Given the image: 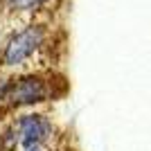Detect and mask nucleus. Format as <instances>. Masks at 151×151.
Instances as JSON below:
<instances>
[{"label":"nucleus","mask_w":151,"mask_h":151,"mask_svg":"<svg viewBox=\"0 0 151 151\" xmlns=\"http://www.w3.org/2000/svg\"><path fill=\"white\" fill-rule=\"evenodd\" d=\"M47 90H45V83L41 79H34V77H27V79H20L14 86H9V93H7V99L16 104V106H25V104H36V101H43Z\"/></svg>","instance_id":"obj_2"},{"label":"nucleus","mask_w":151,"mask_h":151,"mask_svg":"<svg viewBox=\"0 0 151 151\" xmlns=\"http://www.w3.org/2000/svg\"><path fill=\"white\" fill-rule=\"evenodd\" d=\"M52 133V124L45 120L43 115H27L18 122V135L20 142L32 149V147H38L43 140H47V135Z\"/></svg>","instance_id":"obj_3"},{"label":"nucleus","mask_w":151,"mask_h":151,"mask_svg":"<svg viewBox=\"0 0 151 151\" xmlns=\"http://www.w3.org/2000/svg\"><path fill=\"white\" fill-rule=\"evenodd\" d=\"M27 151H38V147H32V149H27Z\"/></svg>","instance_id":"obj_5"},{"label":"nucleus","mask_w":151,"mask_h":151,"mask_svg":"<svg viewBox=\"0 0 151 151\" xmlns=\"http://www.w3.org/2000/svg\"><path fill=\"white\" fill-rule=\"evenodd\" d=\"M41 43H43V29L41 27H27L25 32L16 34L5 47V63L7 65L23 63L29 54H34V50Z\"/></svg>","instance_id":"obj_1"},{"label":"nucleus","mask_w":151,"mask_h":151,"mask_svg":"<svg viewBox=\"0 0 151 151\" xmlns=\"http://www.w3.org/2000/svg\"><path fill=\"white\" fill-rule=\"evenodd\" d=\"M45 0H12L14 7H18V9H36L38 5H43Z\"/></svg>","instance_id":"obj_4"}]
</instances>
